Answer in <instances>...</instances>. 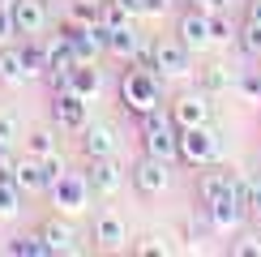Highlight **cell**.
Returning a JSON list of instances; mask_svg holds the SVG:
<instances>
[{
	"label": "cell",
	"mask_w": 261,
	"mask_h": 257,
	"mask_svg": "<svg viewBox=\"0 0 261 257\" xmlns=\"http://www.w3.org/2000/svg\"><path fill=\"white\" fill-rule=\"evenodd\" d=\"M141 150L163 159V163L180 159V128H176V120H167V116H159V112L141 116Z\"/></svg>",
	"instance_id": "7a4b0ae2"
},
{
	"label": "cell",
	"mask_w": 261,
	"mask_h": 257,
	"mask_svg": "<svg viewBox=\"0 0 261 257\" xmlns=\"http://www.w3.org/2000/svg\"><path fill=\"white\" fill-rule=\"evenodd\" d=\"M90 197H94V189H90V176H86V171H69L64 167V176L51 185V201H56L64 214H82L86 206H90Z\"/></svg>",
	"instance_id": "277c9868"
},
{
	"label": "cell",
	"mask_w": 261,
	"mask_h": 257,
	"mask_svg": "<svg viewBox=\"0 0 261 257\" xmlns=\"http://www.w3.org/2000/svg\"><path fill=\"white\" fill-rule=\"evenodd\" d=\"M176 39L189 52H205V47H210V17L197 13V9H189V13L180 17V26H176Z\"/></svg>",
	"instance_id": "4fadbf2b"
},
{
	"label": "cell",
	"mask_w": 261,
	"mask_h": 257,
	"mask_svg": "<svg viewBox=\"0 0 261 257\" xmlns=\"http://www.w3.org/2000/svg\"><path fill=\"white\" fill-rule=\"evenodd\" d=\"M227 5H231V0H189V9H197V13H205V17L227 13Z\"/></svg>",
	"instance_id": "d590c367"
},
{
	"label": "cell",
	"mask_w": 261,
	"mask_h": 257,
	"mask_svg": "<svg viewBox=\"0 0 261 257\" xmlns=\"http://www.w3.org/2000/svg\"><path fill=\"white\" fill-rule=\"evenodd\" d=\"M236 90H240L248 103H261V69H244L240 78H236Z\"/></svg>",
	"instance_id": "f1b7e54d"
},
{
	"label": "cell",
	"mask_w": 261,
	"mask_h": 257,
	"mask_svg": "<svg viewBox=\"0 0 261 257\" xmlns=\"http://www.w3.org/2000/svg\"><path fill=\"white\" fill-rule=\"evenodd\" d=\"M26 73V60H21V47H0V82L5 86H21Z\"/></svg>",
	"instance_id": "ffe728a7"
},
{
	"label": "cell",
	"mask_w": 261,
	"mask_h": 257,
	"mask_svg": "<svg viewBox=\"0 0 261 257\" xmlns=\"http://www.w3.org/2000/svg\"><path fill=\"white\" fill-rule=\"evenodd\" d=\"M13 257H47V249H43V236L35 232V236H13V240L5 244Z\"/></svg>",
	"instance_id": "d4e9b609"
},
{
	"label": "cell",
	"mask_w": 261,
	"mask_h": 257,
	"mask_svg": "<svg viewBox=\"0 0 261 257\" xmlns=\"http://www.w3.org/2000/svg\"><path fill=\"white\" fill-rule=\"evenodd\" d=\"M0 9H13V0H0Z\"/></svg>",
	"instance_id": "60d3db41"
},
{
	"label": "cell",
	"mask_w": 261,
	"mask_h": 257,
	"mask_svg": "<svg viewBox=\"0 0 261 257\" xmlns=\"http://www.w3.org/2000/svg\"><path fill=\"white\" fill-rule=\"evenodd\" d=\"M236 43H240V52H244L248 60H257V64H261V21L248 17L244 26H240V35H236Z\"/></svg>",
	"instance_id": "cb8c5ba5"
},
{
	"label": "cell",
	"mask_w": 261,
	"mask_h": 257,
	"mask_svg": "<svg viewBox=\"0 0 261 257\" xmlns=\"http://www.w3.org/2000/svg\"><path fill=\"white\" fill-rule=\"evenodd\" d=\"M26 155H30V159L56 155V137H51V128H35V133L26 137Z\"/></svg>",
	"instance_id": "4316f807"
},
{
	"label": "cell",
	"mask_w": 261,
	"mask_h": 257,
	"mask_svg": "<svg viewBox=\"0 0 261 257\" xmlns=\"http://www.w3.org/2000/svg\"><path fill=\"white\" fill-rule=\"evenodd\" d=\"M82 150H86V159H112L116 155V128L112 124H86Z\"/></svg>",
	"instance_id": "2e32d148"
},
{
	"label": "cell",
	"mask_w": 261,
	"mask_h": 257,
	"mask_svg": "<svg viewBox=\"0 0 261 257\" xmlns=\"http://www.w3.org/2000/svg\"><path fill=\"white\" fill-rule=\"evenodd\" d=\"M171 120L176 128H197V124H210V94H180L171 103Z\"/></svg>",
	"instance_id": "8fae6325"
},
{
	"label": "cell",
	"mask_w": 261,
	"mask_h": 257,
	"mask_svg": "<svg viewBox=\"0 0 261 257\" xmlns=\"http://www.w3.org/2000/svg\"><path fill=\"white\" fill-rule=\"evenodd\" d=\"M133 253H150V257H159V253H171V244L167 240H159V236H146V240H137V244H128Z\"/></svg>",
	"instance_id": "836d02e7"
},
{
	"label": "cell",
	"mask_w": 261,
	"mask_h": 257,
	"mask_svg": "<svg viewBox=\"0 0 261 257\" xmlns=\"http://www.w3.org/2000/svg\"><path fill=\"white\" fill-rule=\"evenodd\" d=\"M107 52H112V56H120L124 64H150V47L141 43V35L133 30V21L107 30Z\"/></svg>",
	"instance_id": "8992f818"
},
{
	"label": "cell",
	"mask_w": 261,
	"mask_h": 257,
	"mask_svg": "<svg viewBox=\"0 0 261 257\" xmlns=\"http://www.w3.org/2000/svg\"><path fill=\"white\" fill-rule=\"evenodd\" d=\"M201 206H214V201H231L236 197V171L231 167H214V171H205L201 176Z\"/></svg>",
	"instance_id": "7c38bea8"
},
{
	"label": "cell",
	"mask_w": 261,
	"mask_h": 257,
	"mask_svg": "<svg viewBox=\"0 0 261 257\" xmlns=\"http://www.w3.org/2000/svg\"><path fill=\"white\" fill-rule=\"evenodd\" d=\"M86 176H90L94 197H116L120 185H124V171H120V163H116V155H112V159H90Z\"/></svg>",
	"instance_id": "9c48e42d"
},
{
	"label": "cell",
	"mask_w": 261,
	"mask_h": 257,
	"mask_svg": "<svg viewBox=\"0 0 261 257\" xmlns=\"http://www.w3.org/2000/svg\"><path fill=\"white\" fill-rule=\"evenodd\" d=\"M150 64H154L163 78H189L193 73V52L180 39H159L150 47Z\"/></svg>",
	"instance_id": "5b68a950"
},
{
	"label": "cell",
	"mask_w": 261,
	"mask_h": 257,
	"mask_svg": "<svg viewBox=\"0 0 261 257\" xmlns=\"http://www.w3.org/2000/svg\"><path fill=\"white\" fill-rule=\"evenodd\" d=\"M69 17L86 21V26H99V0H69Z\"/></svg>",
	"instance_id": "f546056e"
},
{
	"label": "cell",
	"mask_w": 261,
	"mask_h": 257,
	"mask_svg": "<svg viewBox=\"0 0 261 257\" xmlns=\"http://www.w3.org/2000/svg\"><path fill=\"white\" fill-rule=\"evenodd\" d=\"M17 30H13V9H0V43H9Z\"/></svg>",
	"instance_id": "74e56055"
},
{
	"label": "cell",
	"mask_w": 261,
	"mask_h": 257,
	"mask_svg": "<svg viewBox=\"0 0 261 257\" xmlns=\"http://www.w3.org/2000/svg\"><path fill=\"white\" fill-rule=\"evenodd\" d=\"M163 73L154 69V64H133V69H124L120 73V99L128 112H137V116H150V112H159V103H163Z\"/></svg>",
	"instance_id": "6da1fadb"
},
{
	"label": "cell",
	"mask_w": 261,
	"mask_h": 257,
	"mask_svg": "<svg viewBox=\"0 0 261 257\" xmlns=\"http://www.w3.org/2000/svg\"><path fill=\"white\" fill-rule=\"evenodd\" d=\"M236 86V78H231V69H227V64H205L201 69V78H197V90L201 94H223V90H231Z\"/></svg>",
	"instance_id": "d6986e66"
},
{
	"label": "cell",
	"mask_w": 261,
	"mask_h": 257,
	"mask_svg": "<svg viewBox=\"0 0 261 257\" xmlns=\"http://www.w3.org/2000/svg\"><path fill=\"white\" fill-rule=\"evenodd\" d=\"M39 171H43V189H51V185H56V180L64 176L60 155H43V159H39Z\"/></svg>",
	"instance_id": "4dcf8cb0"
},
{
	"label": "cell",
	"mask_w": 261,
	"mask_h": 257,
	"mask_svg": "<svg viewBox=\"0 0 261 257\" xmlns=\"http://www.w3.org/2000/svg\"><path fill=\"white\" fill-rule=\"evenodd\" d=\"M39 236H43V249H47V257H60V253H77V232H73L69 223H60V219L43 223V227H39Z\"/></svg>",
	"instance_id": "9a60e30c"
},
{
	"label": "cell",
	"mask_w": 261,
	"mask_h": 257,
	"mask_svg": "<svg viewBox=\"0 0 261 257\" xmlns=\"http://www.w3.org/2000/svg\"><path fill=\"white\" fill-rule=\"evenodd\" d=\"M17 210H21V189L9 176H0V219H13Z\"/></svg>",
	"instance_id": "484cf974"
},
{
	"label": "cell",
	"mask_w": 261,
	"mask_h": 257,
	"mask_svg": "<svg viewBox=\"0 0 261 257\" xmlns=\"http://www.w3.org/2000/svg\"><path fill=\"white\" fill-rule=\"evenodd\" d=\"M171 5H176V0H141V13L146 17H163Z\"/></svg>",
	"instance_id": "8d00e7d4"
},
{
	"label": "cell",
	"mask_w": 261,
	"mask_h": 257,
	"mask_svg": "<svg viewBox=\"0 0 261 257\" xmlns=\"http://www.w3.org/2000/svg\"><path fill=\"white\" fill-rule=\"evenodd\" d=\"M133 185H137L141 197H159V193H167V185H171V171H167V163H163V159L146 155V159L133 167Z\"/></svg>",
	"instance_id": "52a82bcc"
},
{
	"label": "cell",
	"mask_w": 261,
	"mask_h": 257,
	"mask_svg": "<svg viewBox=\"0 0 261 257\" xmlns=\"http://www.w3.org/2000/svg\"><path fill=\"white\" fill-rule=\"evenodd\" d=\"M236 201L244 214H261V176H236Z\"/></svg>",
	"instance_id": "7402d4cb"
},
{
	"label": "cell",
	"mask_w": 261,
	"mask_h": 257,
	"mask_svg": "<svg viewBox=\"0 0 261 257\" xmlns=\"http://www.w3.org/2000/svg\"><path fill=\"white\" fill-rule=\"evenodd\" d=\"M205 219H210V227L214 232H236L240 227V219H244V206L240 201H214V206H205Z\"/></svg>",
	"instance_id": "ac0fdd59"
},
{
	"label": "cell",
	"mask_w": 261,
	"mask_h": 257,
	"mask_svg": "<svg viewBox=\"0 0 261 257\" xmlns=\"http://www.w3.org/2000/svg\"><path fill=\"white\" fill-rule=\"evenodd\" d=\"M227 253H236V257H261V236H240V240L227 244Z\"/></svg>",
	"instance_id": "d6a6232c"
},
{
	"label": "cell",
	"mask_w": 261,
	"mask_h": 257,
	"mask_svg": "<svg viewBox=\"0 0 261 257\" xmlns=\"http://www.w3.org/2000/svg\"><path fill=\"white\" fill-rule=\"evenodd\" d=\"M69 90H77L82 99L99 94V69H94V60H90V64H77V69H73V78H69Z\"/></svg>",
	"instance_id": "603a6c76"
},
{
	"label": "cell",
	"mask_w": 261,
	"mask_h": 257,
	"mask_svg": "<svg viewBox=\"0 0 261 257\" xmlns=\"http://www.w3.org/2000/svg\"><path fill=\"white\" fill-rule=\"evenodd\" d=\"M180 159L189 167H214L219 163V133L210 124L180 128Z\"/></svg>",
	"instance_id": "3957f363"
},
{
	"label": "cell",
	"mask_w": 261,
	"mask_h": 257,
	"mask_svg": "<svg viewBox=\"0 0 261 257\" xmlns=\"http://www.w3.org/2000/svg\"><path fill=\"white\" fill-rule=\"evenodd\" d=\"M180 5H189V0H180Z\"/></svg>",
	"instance_id": "b9f144b4"
},
{
	"label": "cell",
	"mask_w": 261,
	"mask_h": 257,
	"mask_svg": "<svg viewBox=\"0 0 261 257\" xmlns=\"http://www.w3.org/2000/svg\"><path fill=\"white\" fill-rule=\"evenodd\" d=\"M94 244L99 249H124L128 244V227H124V219L116 210H103L94 219Z\"/></svg>",
	"instance_id": "5bb4252c"
},
{
	"label": "cell",
	"mask_w": 261,
	"mask_h": 257,
	"mask_svg": "<svg viewBox=\"0 0 261 257\" xmlns=\"http://www.w3.org/2000/svg\"><path fill=\"white\" fill-rule=\"evenodd\" d=\"M51 120H56L60 128L82 133V128H86V99L77 90H56V94H51Z\"/></svg>",
	"instance_id": "ba28073f"
},
{
	"label": "cell",
	"mask_w": 261,
	"mask_h": 257,
	"mask_svg": "<svg viewBox=\"0 0 261 257\" xmlns=\"http://www.w3.org/2000/svg\"><path fill=\"white\" fill-rule=\"evenodd\" d=\"M124 21H133V17H128L116 0H99V26L103 30H116V26H124Z\"/></svg>",
	"instance_id": "83f0119b"
},
{
	"label": "cell",
	"mask_w": 261,
	"mask_h": 257,
	"mask_svg": "<svg viewBox=\"0 0 261 257\" xmlns=\"http://www.w3.org/2000/svg\"><path fill=\"white\" fill-rule=\"evenodd\" d=\"M13 142H17V116L0 112V146H13Z\"/></svg>",
	"instance_id": "e575fe53"
},
{
	"label": "cell",
	"mask_w": 261,
	"mask_h": 257,
	"mask_svg": "<svg viewBox=\"0 0 261 257\" xmlns=\"http://www.w3.org/2000/svg\"><path fill=\"white\" fill-rule=\"evenodd\" d=\"M9 180L21 189V193H43V171H39V159H13V167H9Z\"/></svg>",
	"instance_id": "e0dca14e"
},
{
	"label": "cell",
	"mask_w": 261,
	"mask_h": 257,
	"mask_svg": "<svg viewBox=\"0 0 261 257\" xmlns=\"http://www.w3.org/2000/svg\"><path fill=\"white\" fill-rule=\"evenodd\" d=\"M116 5H120L128 17H137V13H141V0H116Z\"/></svg>",
	"instance_id": "ab89813d"
},
{
	"label": "cell",
	"mask_w": 261,
	"mask_h": 257,
	"mask_svg": "<svg viewBox=\"0 0 261 257\" xmlns=\"http://www.w3.org/2000/svg\"><path fill=\"white\" fill-rule=\"evenodd\" d=\"M21 60H26V73L30 78H47V43L39 35H30L21 43Z\"/></svg>",
	"instance_id": "44dd1931"
},
{
	"label": "cell",
	"mask_w": 261,
	"mask_h": 257,
	"mask_svg": "<svg viewBox=\"0 0 261 257\" xmlns=\"http://www.w3.org/2000/svg\"><path fill=\"white\" fill-rule=\"evenodd\" d=\"M9 167H13V155H9V146H0V176H9Z\"/></svg>",
	"instance_id": "f35d334b"
},
{
	"label": "cell",
	"mask_w": 261,
	"mask_h": 257,
	"mask_svg": "<svg viewBox=\"0 0 261 257\" xmlns=\"http://www.w3.org/2000/svg\"><path fill=\"white\" fill-rule=\"evenodd\" d=\"M236 35H240V30H231V21H227L223 13L210 17V43H231Z\"/></svg>",
	"instance_id": "1f68e13d"
},
{
	"label": "cell",
	"mask_w": 261,
	"mask_h": 257,
	"mask_svg": "<svg viewBox=\"0 0 261 257\" xmlns=\"http://www.w3.org/2000/svg\"><path fill=\"white\" fill-rule=\"evenodd\" d=\"M47 21H51V13H47V0H13V30L17 35H43L47 30Z\"/></svg>",
	"instance_id": "30bf717a"
}]
</instances>
